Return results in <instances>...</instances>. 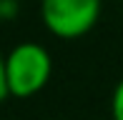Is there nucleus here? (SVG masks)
Masks as SVG:
<instances>
[{
	"label": "nucleus",
	"mask_w": 123,
	"mask_h": 120,
	"mask_svg": "<svg viewBox=\"0 0 123 120\" xmlns=\"http://www.w3.org/2000/svg\"><path fill=\"white\" fill-rule=\"evenodd\" d=\"M53 73V58L48 48L40 43H18L5 55V75H8V90L13 98H33L48 85Z\"/></svg>",
	"instance_id": "f257e3e1"
},
{
	"label": "nucleus",
	"mask_w": 123,
	"mask_h": 120,
	"mask_svg": "<svg viewBox=\"0 0 123 120\" xmlns=\"http://www.w3.org/2000/svg\"><path fill=\"white\" fill-rule=\"evenodd\" d=\"M10 98V90H8V75H5V55H0V103Z\"/></svg>",
	"instance_id": "20e7f679"
},
{
	"label": "nucleus",
	"mask_w": 123,
	"mask_h": 120,
	"mask_svg": "<svg viewBox=\"0 0 123 120\" xmlns=\"http://www.w3.org/2000/svg\"><path fill=\"white\" fill-rule=\"evenodd\" d=\"M111 118L113 120H123V78L116 83L113 95H111Z\"/></svg>",
	"instance_id": "7ed1b4c3"
},
{
	"label": "nucleus",
	"mask_w": 123,
	"mask_h": 120,
	"mask_svg": "<svg viewBox=\"0 0 123 120\" xmlns=\"http://www.w3.org/2000/svg\"><path fill=\"white\" fill-rule=\"evenodd\" d=\"M100 5V0H40V18L60 40H78L96 28Z\"/></svg>",
	"instance_id": "f03ea898"
},
{
	"label": "nucleus",
	"mask_w": 123,
	"mask_h": 120,
	"mask_svg": "<svg viewBox=\"0 0 123 120\" xmlns=\"http://www.w3.org/2000/svg\"><path fill=\"white\" fill-rule=\"evenodd\" d=\"M5 18V0H0V20Z\"/></svg>",
	"instance_id": "39448f33"
}]
</instances>
